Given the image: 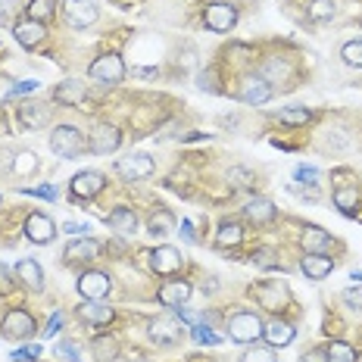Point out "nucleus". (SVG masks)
<instances>
[{"mask_svg":"<svg viewBox=\"0 0 362 362\" xmlns=\"http://www.w3.org/2000/svg\"><path fill=\"white\" fill-rule=\"evenodd\" d=\"M262 331H266V325H262V319L256 313H250V309H240V313H235L228 319V337L235 344H253V341H259Z\"/></svg>","mask_w":362,"mask_h":362,"instance_id":"obj_1","label":"nucleus"},{"mask_svg":"<svg viewBox=\"0 0 362 362\" xmlns=\"http://www.w3.org/2000/svg\"><path fill=\"white\" fill-rule=\"evenodd\" d=\"M50 150L57 156H63V160H75L85 150V138H81V132L75 125H57L50 132Z\"/></svg>","mask_w":362,"mask_h":362,"instance_id":"obj_2","label":"nucleus"},{"mask_svg":"<svg viewBox=\"0 0 362 362\" xmlns=\"http://www.w3.org/2000/svg\"><path fill=\"white\" fill-rule=\"evenodd\" d=\"M35 331H37V322L25 309H10V313L4 315V322H0V334H4L6 341H28Z\"/></svg>","mask_w":362,"mask_h":362,"instance_id":"obj_3","label":"nucleus"},{"mask_svg":"<svg viewBox=\"0 0 362 362\" xmlns=\"http://www.w3.org/2000/svg\"><path fill=\"white\" fill-rule=\"evenodd\" d=\"M88 75L94 81H100V85H119V81L125 78V63H122V57H116V54H103L90 63Z\"/></svg>","mask_w":362,"mask_h":362,"instance_id":"obj_4","label":"nucleus"},{"mask_svg":"<svg viewBox=\"0 0 362 362\" xmlns=\"http://www.w3.org/2000/svg\"><path fill=\"white\" fill-rule=\"evenodd\" d=\"M203 22H206L209 32L225 35L238 25V10L231 4H222V0H218V4H209L206 10H203Z\"/></svg>","mask_w":362,"mask_h":362,"instance_id":"obj_5","label":"nucleus"},{"mask_svg":"<svg viewBox=\"0 0 362 362\" xmlns=\"http://www.w3.org/2000/svg\"><path fill=\"white\" fill-rule=\"evenodd\" d=\"M63 16L72 28H88L97 22V4L94 0H63Z\"/></svg>","mask_w":362,"mask_h":362,"instance_id":"obj_6","label":"nucleus"},{"mask_svg":"<svg viewBox=\"0 0 362 362\" xmlns=\"http://www.w3.org/2000/svg\"><path fill=\"white\" fill-rule=\"evenodd\" d=\"M103 187H107V178L94 169H85L72 178V197L75 200H90V197H97Z\"/></svg>","mask_w":362,"mask_h":362,"instance_id":"obj_7","label":"nucleus"},{"mask_svg":"<svg viewBox=\"0 0 362 362\" xmlns=\"http://www.w3.org/2000/svg\"><path fill=\"white\" fill-rule=\"evenodd\" d=\"M78 293L85 300H103L110 293V288H112V281H110V275L107 272H85V275L78 278Z\"/></svg>","mask_w":362,"mask_h":362,"instance_id":"obj_8","label":"nucleus"},{"mask_svg":"<svg viewBox=\"0 0 362 362\" xmlns=\"http://www.w3.org/2000/svg\"><path fill=\"white\" fill-rule=\"evenodd\" d=\"M116 172L128 181H138V178H147L153 175V160H150L147 153H132V156H122V160L116 163Z\"/></svg>","mask_w":362,"mask_h":362,"instance_id":"obj_9","label":"nucleus"},{"mask_svg":"<svg viewBox=\"0 0 362 362\" xmlns=\"http://www.w3.org/2000/svg\"><path fill=\"white\" fill-rule=\"evenodd\" d=\"M181 266H185V256H181L175 247H156V250L150 253V269H153L156 275H175Z\"/></svg>","mask_w":362,"mask_h":362,"instance_id":"obj_10","label":"nucleus"},{"mask_svg":"<svg viewBox=\"0 0 362 362\" xmlns=\"http://www.w3.org/2000/svg\"><path fill=\"white\" fill-rule=\"evenodd\" d=\"M181 334H185V328L172 315H160V319L150 322V341H156V344H178Z\"/></svg>","mask_w":362,"mask_h":362,"instance_id":"obj_11","label":"nucleus"},{"mask_svg":"<svg viewBox=\"0 0 362 362\" xmlns=\"http://www.w3.org/2000/svg\"><path fill=\"white\" fill-rule=\"evenodd\" d=\"M269 97H272V85L262 81V75H247L240 81V100L250 103V107H262Z\"/></svg>","mask_w":362,"mask_h":362,"instance_id":"obj_12","label":"nucleus"},{"mask_svg":"<svg viewBox=\"0 0 362 362\" xmlns=\"http://www.w3.org/2000/svg\"><path fill=\"white\" fill-rule=\"evenodd\" d=\"M119 144H122V134H119L116 125H97L94 132H90V150L94 153H116Z\"/></svg>","mask_w":362,"mask_h":362,"instance_id":"obj_13","label":"nucleus"},{"mask_svg":"<svg viewBox=\"0 0 362 362\" xmlns=\"http://www.w3.org/2000/svg\"><path fill=\"white\" fill-rule=\"evenodd\" d=\"M57 235V228H54V222H50L44 213H32L28 216V222H25V238L32 240V244H50Z\"/></svg>","mask_w":362,"mask_h":362,"instance_id":"obj_14","label":"nucleus"},{"mask_svg":"<svg viewBox=\"0 0 362 362\" xmlns=\"http://www.w3.org/2000/svg\"><path fill=\"white\" fill-rule=\"evenodd\" d=\"M253 297L266 309L278 313V309H284V303H288V288H284L281 281H269V284H259V288L253 291Z\"/></svg>","mask_w":362,"mask_h":362,"instance_id":"obj_15","label":"nucleus"},{"mask_svg":"<svg viewBox=\"0 0 362 362\" xmlns=\"http://www.w3.org/2000/svg\"><path fill=\"white\" fill-rule=\"evenodd\" d=\"M300 247H303L306 253L325 256L331 250V235H328V231H322L319 225H306L303 235H300Z\"/></svg>","mask_w":362,"mask_h":362,"instance_id":"obj_16","label":"nucleus"},{"mask_svg":"<svg viewBox=\"0 0 362 362\" xmlns=\"http://www.w3.org/2000/svg\"><path fill=\"white\" fill-rule=\"evenodd\" d=\"M156 297H160V303H163V306L178 309V306H185V303H187V297H191V284H187V281H165Z\"/></svg>","mask_w":362,"mask_h":362,"instance_id":"obj_17","label":"nucleus"},{"mask_svg":"<svg viewBox=\"0 0 362 362\" xmlns=\"http://www.w3.org/2000/svg\"><path fill=\"white\" fill-rule=\"evenodd\" d=\"M300 269H303L306 278H313V281H322L325 275H331V272H334V262H331V256L306 253L303 259H300Z\"/></svg>","mask_w":362,"mask_h":362,"instance_id":"obj_18","label":"nucleus"},{"mask_svg":"<svg viewBox=\"0 0 362 362\" xmlns=\"http://www.w3.org/2000/svg\"><path fill=\"white\" fill-rule=\"evenodd\" d=\"M13 35H16V41L22 44V47H37V44L44 41V25L41 22H35V19H22V22H16V28H13Z\"/></svg>","mask_w":362,"mask_h":362,"instance_id":"obj_19","label":"nucleus"},{"mask_svg":"<svg viewBox=\"0 0 362 362\" xmlns=\"http://www.w3.org/2000/svg\"><path fill=\"white\" fill-rule=\"evenodd\" d=\"M50 112H54V107H47V103H22L19 107V119H22V125H28V128H44L50 122Z\"/></svg>","mask_w":362,"mask_h":362,"instance_id":"obj_20","label":"nucleus"},{"mask_svg":"<svg viewBox=\"0 0 362 362\" xmlns=\"http://www.w3.org/2000/svg\"><path fill=\"white\" fill-rule=\"evenodd\" d=\"M78 315L90 325H110L112 319H116V313H112V306H103L100 300H88L85 306H78Z\"/></svg>","mask_w":362,"mask_h":362,"instance_id":"obj_21","label":"nucleus"},{"mask_svg":"<svg viewBox=\"0 0 362 362\" xmlns=\"http://www.w3.org/2000/svg\"><path fill=\"white\" fill-rule=\"evenodd\" d=\"M107 225L116 231V235H134V228H138V216H134L128 206H116L107 216Z\"/></svg>","mask_w":362,"mask_h":362,"instance_id":"obj_22","label":"nucleus"},{"mask_svg":"<svg viewBox=\"0 0 362 362\" xmlns=\"http://www.w3.org/2000/svg\"><path fill=\"white\" fill-rule=\"evenodd\" d=\"M97 253H100V244L90 238L72 240V244L66 247V259L69 262H90V259H97Z\"/></svg>","mask_w":362,"mask_h":362,"instance_id":"obj_23","label":"nucleus"},{"mask_svg":"<svg viewBox=\"0 0 362 362\" xmlns=\"http://www.w3.org/2000/svg\"><path fill=\"white\" fill-rule=\"evenodd\" d=\"M244 213H247V218H250V222L266 225V222H272V218L278 216V209H275V203L266 200V197H253V200L244 206Z\"/></svg>","mask_w":362,"mask_h":362,"instance_id":"obj_24","label":"nucleus"},{"mask_svg":"<svg viewBox=\"0 0 362 362\" xmlns=\"http://www.w3.org/2000/svg\"><path fill=\"white\" fill-rule=\"evenodd\" d=\"M16 278L25 288H32V291H41L44 288V275H41V266H37L35 259H19L16 262Z\"/></svg>","mask_w":362,"mask_h":362,"instance_id":"obj_25","label":"nucleus"},{"mask_svg":"<svg viewBox=\"0 0 362 362\" xmlns=\"http://www.w3.org/2000/svg\"><path fill=\"white\" fill-rule=\"evenodd\" d=\"M262 81H269V85H275V81H288L291 78V63L288 59H281V57H269L266 63H262Z\"/></svg>","mask_w":362,"mask_h":362,"instance_id":"obj_26","label":"nucleus"},{"mask_svg":"<svg viewBox=\"0 0 362 362\" xmlns=\"http://www.w3.org/2000/svg\"><path fill=\"white\" fill-rule=\"evenodd\" d=\"M90 353H94L100 362H112V359H119V341L110 334H100L90 341Z\"/></svg>","mask_w":362,"mask_h":362,"instance_id":"obj_27","label":"nucleus"},{"mask_svg":"<svg viewBox=\"0 0 362 362\" xmlns=\"http://www.w3.org/2000/svg\"><path fill=\"white\" fill-rule=\"evenodd\" d=\"M54 97L59 103H66V107H78V103L85 100V85H81V81H63V85L54 90Z\"/></svg>","mask_w":362,"mask_h":362,"instance_id":"obj_28","label":"nucleus"},{"mask_svg":"<svg viewBox=\"0 0 362 362\" xmlns=\"http://www.w3.org/2000/svg\"><path fill=\"white\" fill-rule=\"evenodd\" d=\"M262 337L269 341V346H288L293 341V328L288 322H272V325H266V331H262Z\"/></svg>","mask_w":362,"mask_h":362,"instance_id":"obj_29","label":"nucleus"},{"mask_svg":"<svg viewBox=\"0 0 362 362\" xmlns=\"http://www.w3.org/2000/svg\"><path fill=\"white\" fill-rule=\"evenodd\" d=\"M175 216L169 213V209H156L153 216H150V235L153 238H165V235H172L175 231Z\"/></svg>","mask_w":362,"mask_h":362,"instance_id":"obj_30","label":"nucleus"},{"mask_svg":"<svg viewBox=\"0 0 362 362\" xmlns=\"http://www.w3.org/2000/svg\"><path fill=\"white\" fill-rule=\"evenodd\" d=\"M334 206L341 209L344 216H356V209H359V191H356V187H337V191H334Z\"/></svg>","mask_w":362,"mask_h":362,"instance_id":"obj_31","label":"nucleus"},{"mask_svg":"<svg viewBox=\"0 0 362 362\" xmlns=\"http://www.w3.org/2000/svg\"><path fill=\"white\" fill-rule=\"evenodd\" d=\"M334 13H337L334 0H309L306 4V16L313 22H328V19H334Z\"/></svg>","mask_w":362,"mask_h":362,"instance_id":"obj_32","label":"nucleus"},{"mask_svg":"<svg viewBox=\"0 0 362 362\" xmlns=\"http://www.w3.org/2000/svg\"><path fill=\"white\" fill-rule=\"evenodd\" d=\"M240 240H244V228H240L238 222H225L222 228H218V235H216L218 247H238Z\"/></svg>","mask_w":362,"mask_h":362,"instance_id":"obj_33","label":"nucleus"},{"mask_svg":"<svg viewBox=\"0 0 362 362\" xmlns=\"http://www.w3.org/2000/svg\"><path fill=\"white\" fill-rule=\"evenodd\" d=\"M309 119H313V110H306V107H288L278 112V122H284V125H306Z\"/></svg>","mask_w":362,"mask_h":362,"instance_id":"obj_34","label":"nucleus"},{"mask_svg":"<svg viewBox=\"0 0 362 362\" xmlns=\"http://www.w3.org/2000/svg\"><path fill=\"white\" fill-rule=\"evenodd\" d=\"M54 13H57V0H32L28 4V19H35V22L50 19Z\"/></svg>","mask_w":362,"mask_h":362,"instance_id":"obj_35","label":"nucleus"},{"mask_svg":"<svg viewBox=\"0 0 362 362\" xmlns=\"http://www.w3.org/2000/svg\"><path fill=\"white\" fill-rule=\"evenodd\" d=\"M325 359L328 362H356V350H353L350 344H341V341H334L325 350Z\"/></svg>","mask_w":362,"mask_h":362,"instance_id":"obj_36","label":"nucleus"},{"mask_svg":"<svg viewBox=\"0 0 362 362\" xmlns=\"http://www.w3.org/2000/svg\"><path fill=\"white\" fill-rule=\"evenodd\" d=\"M37 169V156L28 153V150H22V153L13 156V175H28V172Z\"/></svg>","mask_w":362,"mask_h":362,"instance_id":"obj_37","label":"nucleus"},{"mask_svg":"<svg viewBox=\"0 0 362 362\" xmlns=\"http://www.w3.org/2000/svg\"><path fill=\"white\" fill-rule=\"evenodd\" d=\"M191 337H194L197 344H206V346H218V344H222V337L213 334V328L203 325V322H197V325H191Z\"/></svg>","mask_w":362,"mask_h":362,"instance_id":"obj_38","label":"nucleus"},{"mask_svg":"<svg viewBox=\"0 0 362 362\" xmlns=\"http://www.w3.org/2000/svg\"><path fill=\"white\" fill-rule=\"evenodd\" d=\"M341 57H344V63H346V66H353V69H362V41L344 44Z\"/></svg>","mask_w":362,"mask_h":362,"instance_id":"obj_39","label":"nucleus"},{"mask_svg":"<svg viewBox=\"0 0 362 362\" xmlns=\"http://www.w3.org/2000/svg\"><path fill=\"white\" fill-rule=\"evenodd\" d=\"M240 362H275V353L269 350V346H253V350H247Z\"/></svg>","mask_w":362,"mask_h":362,"instance_id":"obj_40","label":"nucleus"},{"mask_svg":"<svg viewBox=\"0 0 362 362\" xmlns=\"http://www.w3.org/2000/svg\"><path fill=\"white\" fill-rule=\"evenodd\" d=\"M293 178H297L300 185L315 187V185H319V169H313V165H297V172H293Z\"/></svg>","mask_w":362,"mask_h":362,"instance_id":"obj_41","label":"nucleus"},{"mask_svg":"<svg viewBox=\"0 0 362 362\" xmlns=\"http://www.w3.org/2000/svg\"><path fill=\"white\" fill-rule=\"evenodd\" d=\"M37 356H41V346L32 344V346H19V350H13V362H37Z\"/></svg>","mask_w":362,"mask_h":362,"instance_id":"obj_42","label":"nucleus"},{"mask_svg":"<svg viewBox=\"0 0 362 362\" xmlns=\"http://www.w3.org/2000/svg\"><path fill=\"white\" fill-rule=\"evenodd\" d=\"M197 88H200V90H209V94H218V85H216V72H213V69L200 72V75H197Z\"/></svg>","mask_w":362,"mask_h":362,"instance_id":"obj_43","label":"nucleus"},{"mask_svg":"<svg viewBox=\"0 0 362 362\" xmlns=\"http://www.w3.org/2000/svg\"><path fill=\"white\" fill-rule=\"evenodd\" d=\"M253 262L259 269H278V259H275V253H272V250H256L253 253Z\"/></svg>","mask_w":362,"mask_h":362,"instance_id":"obj_44","label":"nucleus"},{"mask_svg":"<svg viewBox=\"0 0 362 362\" xmlns=\"http://www.w3.org/2000/svg\"><path fill=\"white\" fill-rule=\"evenodd\" d=\"M59 328H63V313H54V315L47 319V325H44L41 334H44V337H57Z\"/></svg>","mask_w":362,"mask_h":362,"instance_id":"obj_45","label":"nucleus"},{"mask_svg":"<svg viewBox=\"0 0 362 362\" xmlns=\"http://www.w3.org/2000/svg\"><path fill=\"white\" fill-rule=\"evenodd\" d=\"M25 194H32V197H44V200H57V187H54V185H44V187H25Z\"/></svg>","mask_w":362,"mask_h":362,"instance_id":"obj_46","label":"nucleus"},{"mask_svg":"<svg viewBox=\"0 0 362 362\" xmlns=\"http://www.w3.org/2000/svg\"><path fill=\"white\" fill-rule=\"evenodd\" d=\"M344 303L353 306V309H362V291L359 288H346L344 291Z\"/></svg>","mask_w":362,"mask_h":362,"instance_id":"obj_47","label":"nucleus"},{"mask_svg":"<svg viewBox=\"0 0 362 362\" xmlns=\"http://www.w3.org/2000/svg\"><path fill=\"white\" fill-rule=\"evenodd\" d=\"M57 350H59V353H66V356H69L72 362H81V353H78V346H75V344H69V341H59V344H57Z\"/></svg>","mask_w":362,"mask_h":362,"instance_id":"obj_48","label":"nucleus"},{"mask_svg":"<svg viewBox=\"0 0 362 362\" xmlns=\"http://www.w3.org/2000/svg\"><path fill=\"white\" fill-rule=\"evenodd\" d=\"M13 288V272L4 266V262H0V293H6Z\"/></svg>","mask_w":362,"mask_h":362,"instance_id":"obj_49","label":"nucleus"},{"mask_svg":"<svg viewBox=\"0 0 362 362\" xmlns=\"http://www.w3.org/2000/svg\"><path fill=\"white\" fill-rule=\"evenodd\" d=\"M63 231H66V235H81V238H88L90 225H75V222H66V225H63Z\"/></svg>","mask_w":362,"mask_h":362,"instance_id":"obj_50","label":"nucleus"},{"mask_svg":"<svg viewBox=\"0 0 362 362\" xmlns=\"http://www.w3.org/2000/svg\"><path fill=\"white\" fill-rule=\"evenodd\" d=\"M28 90H37V81H19L16 88H10V97H16V94H28Z\"/></svg>","mask_w":362,"mask_h":362,"instance_id":"obj_51","label":"nucleus"},{"mask_svg":"<svg viewBox=\"0 0 362 362\" xmlns=\"http://www.w3.org/2000/svg\"><path fill=\"white\" fill-rule=\"evenodd\" d=\"M181 238L187 240V244H197V238H194V228H191V222H187V218H181V231H178Z\"/></svg>","mask_w":362,"mask_h":362,"instance_id":"obj_52","label":"nucleus"},{"mask_svg":"<svg viewBox=\"0 0 362 362\" xmlns=\"http://www.w3.org/2000/svg\"><path fill=\"white\" fill-rule=\"evenodd\" d=\"M228 178H238V187H247V185H250V172H244V169H231Z\"/></svg>","mask_w":362,"mask_h":362,"instance_id":"obj_53","label":"nucleus"},{"mask_svg":"<svg viewBox=\"0 0 362 362\" xmlns=\"http://www.w3.org/2000/svg\"><path fill=\"white\" fill-rule=\"evenodd\" d=\"M300 362H328V359H325V353L322 350H309V353H303V359Z\"/></svg>","mask_w":362,"mask_h":362,"instance_id":"obj_54","label":"nucleus"},{"mask_svg":"<svg viewBox=\"0 0 362 362\" xmlns=\"http://www.w3.org/2000/svg\"><path fill=\"white\" fill-rule=\"evenodd\" d=\"M353 281H362V272H353Z\"/></svg>","mask_w":362,"mask_h":362,"instance_id":"obj_55","label":"nucleus"},{"mask_svg":"<svg viewBox=\"0 0 362 362\" xmlns=\"http://www.w3.org/2000/svg\"><path fill=\"white\" fill-rule=\"evenodd\" d=\"M138 362H147V359H138Z\"/></svg>","mask_w":362,"mask_h":362,"instance_id":"obj_56","label":"nucleus"}]
</instances>
